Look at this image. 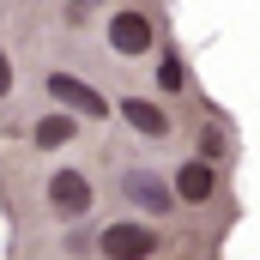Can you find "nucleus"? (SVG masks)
<instances>
[{
  "instance_id": "obj_6",
  "label": "nucleus",
  "mask_w": 260,
  "mask_h": 260,
  "mask_svg": "<svg viewBox=\"0 0 260 260\" xmlns=\"http://www.w3.org/2000/svg\"><path fill=\"white\" fill-rule=\"evenodd\" d=\"M121 115H127V127L145 133V139H164V133H170V115H164L157 103H145V97H127V103H121Z\"/></svg>"
},
{
  "instance_id": "obj_11",
  "label": "nucleus",
  "mask_w": 260,
  "mask_h": 260,
  "mask_svg": "<svg viewBox=\"0 0 260 260\" xmlns=\"http://www.w3.org/2000/svg\"><path fill=\"white\" fill-rule=\"evenodd\" d=\"M12 91V61H6V49H0V97Z\"/></svg>"
},
{
  "instance_id": "obj_8",
  "label": "nucleus",
  "mask_w": 260,
  "mask_h": 260,
  "mask_svg": "<svg viewBox=\"0 0 260 260\" xmlns=\"http://www.w3.org/2000/svg\"><path fill=\"white\" fill-rule=\"evenodd\" d=\"M67 139H73V115H43V121H37V145L55 151V145H67Z\"/></svg>"
},
{
  "instance_id": "obj_2",
  "label": "nucleus",
  "mask_w": 260,
  "mask_h": 260,
  "mask_svg": "<svg viewBox=\"0 0 260 260\" xmlns=\"http://www.w3.org/2000/svg\"><path fill=\"white\" fill-rule=\"evenodd\" d=\"M49 97H55V103H67L73 115H91V121H103V115H109V103H103L85 79H73V73H49Z\"/></svg>"
},
{
  "instance_id": "obj_5",
  "label": "nucleus",
  "mask_w": 260,
  "mask_h": 260,
  "mask_svg": "<svg viewBox=\"0 0 260 260\" xmlns=\"http://www.w3.org/2000/svg\"><path fill=\"white\" fill-rule=\"evenodd\" d=\"M212 188H218V176H212V164H206V157H194V164H182V170H176V200L200 206V200H212Z\"/></svg>"
},
{
  "instance_id": "obj_9",
  "label": "nucleus",
  "mask_w": 260,
  "mask_h": 260,
  "mask_svg": "<svg viewBox=\"0 0 260 260\" xmlns=\"http://www.w3.org/2000/svg\"><path fill=\"white\" fill-rule=\"evenodd\" d=\"M224 151H230V139H224L218 127H206V133H200V157H206V164H212V157H224Z\"/></svg>"
},
{
  "instance_id": "obj_7",
  "label": "nucleus",
  "mask_w": 260,
  "mask_h": 260,
  "mask_svg": "<svg viewBox=\"0 0 260 260\" xmlns=\"http://www.w3.org/2000/svg\"><path fill=\"white\" fill-rule=\"evenodd\" d=\"M127 200H139L145 212H170V206H176V194H170L151 170H133V176H127Z\"/></svg>"
},
{
  "instance_id": "obj_4",
  "label": "nucleus",
  "mask_w": 260,
  "mask_h": 260,
  "mask_svg": "<svg viewBox=\"0 0 260 260\" xmlns=\"http://www.w3.org/2000/svg\"><path fill=\"white\" fill-rule=\"evenodd\" d=\"M49 206H55L61 218H79V212H91V182H85L79 170H61V176L49 182Z\"/></svg>"
},
{
  "instance_id": "obj_10",
  "label": "nucleus",
  "mask_w": 260,
  "mask_h": 260,
  "mask_svg": "<svg viewBox=\"0 0 260 260\" xmlns=\"http://www.w3.org/2000/svg\"><path fill=\"white\" fill-rule=\"evenodd\" d=\"M164 91H182V61H176V55L164 61Z\"/></svg>"
},
{
  "instance_id": "obj_3",
  "label": "nucleus",
  "mask_w": 260,
  "mask_h": 260,
  "mask_svg": "<svg viewBox=\"0 0 260 260\" xmlns=\"http://www.w3.org/2000/svg\"><path fill=\"white\" fill-rule=\"evenodd\" d=\"M109 49L115 55H145L151 49V18L145 12H115L109 18Z\"/></svg>"
},
{
  "instance_id": "obj_1",
  "label": "nucleus",
  "mask_w": 260,
  "mask_h": 260,
  "mask_svg": "<svg viewBox=\"0 0 260 260\" xmlns=\"http://www.w3.org/2000/svg\"><path fill=\"white\" fill-rule=\"evenodd\" d=\"M97 248L109 260H151L157 248H164V236L151 230V224H109L103 236H97Z\"/></svg>"
}]
</instances>
